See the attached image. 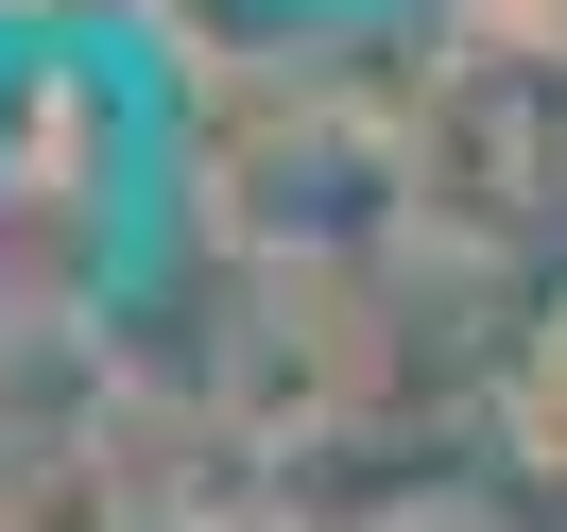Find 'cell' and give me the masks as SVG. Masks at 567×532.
I'll return each instance as SVG.
<instances>
[{
    "label": "cell",
    "mask_w": 567,
    "mask_h": 532,
    "mask_svg": "<svg viewBox=\"0 0 567 532\" xmlns=\"http://www.w3.org/2000/svg\"><path fill=\"white\" fill-rule=\"evenodd\" d=\"M155 241V86L104 35H0V326H86Z\"/></svg>",
    "instance_id": "cell-1"
}]
</instances>
